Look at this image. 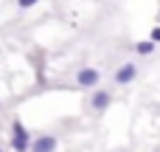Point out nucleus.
I'll use <instances>...</instances> for the list:
<instances>
[{"instance_id":"9","label":"nucleus","mask_w":160,"mask_h":152,"mask_svg":"<svg viewBox=\"0 0 160 152\" xmlns=\"http://www.w3.org/2000/svg\"><path fill=\"white\" fill-rule=\"evenodd\" d=\"M0 152H3V149H0Z\"/></svg>"},{"instance_id":"4","label":"nucleus","mask_w":160,"mask_h":152,"mask_svg":"<svg viewBox=\"0 0 160 152\" xmlns=\"http://www.w3.org/2000/svg\"><path fill=\"white\" fill-rule=\"evenodd\" d=\"M31 152H56V135H39V138H34Z\"/></svg>"},{"instance_id":"2","label":"nucleus","mask_w":160,"mask_h":152,"mask_svg":"<svg viewBox=\"0 0 160 152\" xmlns=\"http://www.w3.org/2000/svg\"><path fill=\"white\" fill-rule=\"evenodd\" d=\"M76 82H79L82 87H96V85L101 82V73H98L96 68H82V71L76 73Z\"/></svg>"},{"instance_id":"8","label":"nucleus","mask_w":160,"mask_h":152,"mask_svg":"<svg viewBox=\"0 0 160 152\" xmlns=\"http://www.w3.org/2000/svg\"><path fill=\"white\" fill-rule=\"evenodd\" d=\"M152 42H160V28H152V37H149Z\"/></svg>"},{"instance_id":"6","label":"nucleus","mask_w":160,"mask_h":152,"mask_svg":"<svg viewBox=\"0 0 160 152\" xmlns=\"http://www.w3.org/2000/svg\"><path fill=\"white\" fill-rule=\"evenodd\" d=\"M155 45H158V42H152V39H143V42H135V51H138L141 56H149V54L155 51Z\"/></svg>"},{"instance_id":"3","label":"nucleus","mask_w":160,"mask_h":152,"mask_svg":"<svg viewBox=\"0 0 160 152\" xmlns=\"http://www.w3.org/2000/svg\"><path fill=\"white\" fill-rule=\"evenodd\" d=\"M135 76H138V68H135L132 62H127V65L118 68V73H115V85H129V82H135Z\"/></svg>"},{"instance_id":"7","label":"nucleus","mask_w":160,"mask_h":152,"mask_svg":"<svg viewBox=\"0 0 160 152\" xmlns=\"http://www.w3.org/2000/svg\"><path fill=\"white\" fill-rule=\"evenodd\" d=\"M37 3H39V0H17L20 8H31V6H37Z\"/></svg>"},{"instance_id":"5","label":"nucleus","mask_w":160,"mask_h":152,"mask_svg":"<svg viewBox=\"0 0 160 152\" xmlns=\"http://www.w3.org/2000/svg\"><path fill=\"white\" fill-rule=\"evenodd\" d=\"M110 102H112V96H110L107 90H96V93L90 96V107H93L96 113H101V110H107V107H110Z\"/></svg>"},{"instance_id":"1","label":"nucleus","mask_w":160,"mask_h":152,"mask_svg":"<svg viewBox=\"0 0 160 152\" xmlns=\"http://www.w3.org/2000/svg\"><path fill=\"white\" fill-rule=\"evenodd\" d=\"M31 144H34L31 133H28L20 121H14V124H11V149L14 152H31Z\"/></svg>"}]
</instances>
